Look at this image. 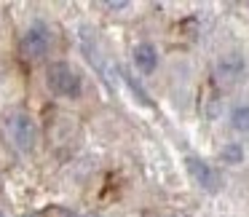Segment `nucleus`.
I'll list each match as a JSON object with an SVG mask.
<instances>
[{
  "label": "nucleus",
  "mask_w": 249,
  "mask_h": 217,
  "mask_svg": "<svg viewBox=\"0 0 249 217\" xmlns=\"http://www.w3.org/2000/svg\"><path fill=\"white\" fill-rule=\"evenodd\" d=\"M3 131L11 147L22 156H33L40 145V126L27 110H11L3 118Z\"/></svg>",
  "instance_id": "obj_1"
},
{
  "label": "nucleus",
  "mask_w": 249,
  "mask_h": 217,
  "mask_svg": "<svg viewBox=\"0 0 249 217\" xmlns=\"http://www.w3.org/2000/svg\"><path fill=\"white\" fill-rule=\"evenodd\" d=\"M46 89L54 97L75 102L86 91V81H83L81 70L75 65H70L65 59H56V62H49V67H46Z\"/></svg>",
  "instance_id": "obj_2"
},
{
  "label": "nucleus",
  "mask_w": 249,
  "mask_h": 217,
  "mask_svg": "<svg viewBox=\"0 0 249 217\" xmlns=\"http://www.w3.org/2000/svg\"><path fill=\"white\" fill-rule=\"evenodd\" d=\"M54 49V30L43 19H33L19 35V54L30 62H38Z\"/></svg>",
  "instance_id": "obj_3"
},
{
  "label": "nucleus",
  "mask_w": 249,
  "mask_h": 217,
  "mask_svg": "<svg viewBox=\"0 0 249 217\" xmlns=\"http://www.w3.org/2000/svg\"><path fill=\"white\" fill-rule=\"evenodd\" d=\"M185 169H188V177L204 193H217L220 190V174H217V169L209 161H204L198 156H185Z\"/></svg>",
  "instance_id": "obj_4"
},
{
  "label": "nucleus",
  "mask_w": 249,
  "mask_h": 217,
  "mask_svg": "<svg viewBox=\"0 0 249 217\" xmlns=\"http://www.w3.org/2000/svg\"><path fill=\"white\" fill-rule=\"evenodd\" d=\"M158 62H161V56H158L156 43H150V40L134 43V49H131V65H134V70L140 75H153L158 70Z\"/></svg>",
  "instance_id": "obj_5"
},
{
  "label": "nucleus",
  "mask_w": 249,
  "mask_h": 217,
  "mask_svg": "<svg viewBox=\"0 0 249 217\" xmlns=\"http://www.w3.org/2000/svg\"><path fill=\"white\" fill-rule=\"evenodd\" d=\"M214 72H217L220 81L233 83L247 72V59H244V54H238V51H225V54H220V59L214 62Z\"/></svg>",
  "instance_id": "obj_6"
},
{
  "label": "nucleus",
  "mask_w": 249,
  "mask_h": 217,
  "mask_svg": "<svg viewBox=\"0 0 249 217\" xmlns=\"http://www.w3.org/2000/svg\"><path fill=\"white\" fill-rule=\"evenodd\" d=\"M228 124H231V129L236 131V134L249 137V102L233 105L231 113H228Z\"/></svg>",
  "instance_id": "obj_7"
},
{
  "label": "nucleus",
  "mask_w": 249,
  "mask_h": 217,
  "mask_svg": "<svg viewBox=\"0 0 249 217\" xmlns=\"http://www.w3.org/2000/svg\"><path fill=\"white\" fill-rule=\"evenodd\" d=\"M247 153H244V145L241 142H228V145L220 147V161L225 166H241Z\"/></svg>",
  "instance_id": "obj_8"
},
{
  "label": "nucleus",
  "mask_w": 249,
  "mask_h": 217,
  "mask_svg": "<svg viewBox=\"0 0 249 217\" xmlns=\"http://www.w3.org/2000/svg\"><path fill=\"white\" fill-rule=\"evenodd\" d=\"M56 215L59 217H89V215H81V212H72V209H59Z\"/></svg>",
  "instance_id": "obj_9"
},
{
  "label": "nucleus",
  "mask_w": 249,
  "mask_h": 217,
  "mask_svg": "<svg viewBox=\"0 0 249 217\" xmlns=\"http://www.w3.org/2000/svg\"><path fill=\"white\" fill-rule=\"evenodd\" d=\"M105 8H129V3H126V0L124 3H105Z\"/></svg>",
  "instance_id": "obj_10"
},
{
  "label": "nucleus",
  "mask_w": 249,
  "mask_h": 217,
  "mask_svg": "<svg viewBox=\"0 0 249 217\" xmlns=\"http://www.w3.org/2000/svg\"><path fill=\"white\" fill-rule=\"evenodd\" d=\"M19 217H43V215H38V212H24V215H19Z\"/></svg>",
  "instance_id": "obj_11"
},
{
  "label": "nucleus",
  "mask_w": 249,
  "mask_h": 217,
  "mask_svg": "<svg viewBox=\"0 0 249 217\" xmlns=\"http://www.w3.org/2000/svg\"><path fill=\"white\" fill-rule=\"evenodd\" d=\"M0 217H8V212H6V209H0Z\"/></svg>",
  "instance_id": "obj_12"
}]
</instances>
